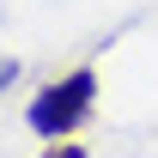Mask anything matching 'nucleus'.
Listing matches in <instances>:
<instances>
[{"mask_svg": "<svg viewBox=\"0 0 158 158\" xmlns=\"http://www.w3.org/2000/svg\"><path fill=\"white\" fill-rule=\"evenodd\" d=\"M91 98H98V73H91V67H79V73L43 85L37 98H31V134H43V140L73 134L79 122L91 116Z\"/></svg>", "mask_w": 158, "mask_h": 158, "instance_id": "obj_1", "label": "nucleus"}, {"mask_svg": "<svg viewBox=\"0 0 158 158\" xmlns=\"http://www.w3.org/2000/svg\"><path fill=\"white\" fill-rule=\"evenodd\" d=\"M12 79H19V61H0V91H6Z\"/></svg>", "mask_w": 158, "mask_h": 158, "instance_id": "obj_2", "label": "nucleus"}]
</instances>
